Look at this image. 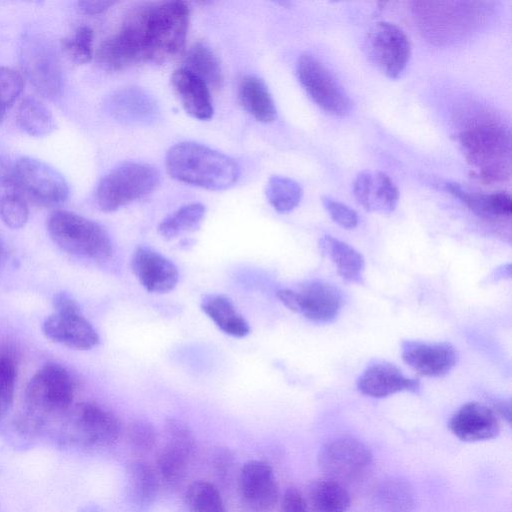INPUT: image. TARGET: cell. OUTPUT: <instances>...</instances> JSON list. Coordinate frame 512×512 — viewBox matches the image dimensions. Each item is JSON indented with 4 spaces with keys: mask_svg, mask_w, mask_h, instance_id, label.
Returning <instances> with one entry per match:
<instances>
[{
    "mask_svg": "<svg viewBox=\"0 0 512 512\" xmlns=\"http://www.w3.org/2000/svg\"><path fill=\"white\" fill-rule=\"evenodd\" d=\"M190 10L182 1L141 5L125 18L116 38L133 63H163L185 46Z\"/></svg>",
    "mask_w": 512,
    "mask_h": 512,
    "instance_id": "cell-1",
    "label": "cell"
},
{
    "mask_svg": "<svg viewBox=\"0 0 512 512\" xmlns=\"http://www.w3.org/2000/svg\"><path fill=\"white\" fill-rule=\"evenodd\" d=\"M166 168L177 181L208 190L227 189L240 176L232 158L196 142L172 146L166 155Z\"/></svg>",
    "mask_w": 512,
    "mask_h": 512,
    "instance_id": "cell-2",
    "label": "cell"
},
{
    "mask_svg": "<svg viewBox=\"0 0 512 512\" xmlns=\"http://www.w3.org/2000/svg\"><path fill=\"white\" fill-rule=\"evenodd\" d=\"M459 143L467 160L483 177L506 176L510 164V134L491 115L469 120L459 133Z\"/></svg>",
    "mask_w": 512,
    "mask_h": 512,
    "instance_id": "cell-3",
    "label": "cell"
},
{
    "mask_svg": "<svg viewBox=\"0 0 512 512\" xmlns=\"http://www.w3.org/2000/svg\"><path fill=\"white\" fill-rule=\"evenodd\" d=\"M74 390V381L63 366L46 364L30 379L21 413L44 431L72 406Z\"/></svg>",
    "mask_w": 512,
    "mask_h": 512,
    "instance_id": "cell-4",
    "label": "cell"
},
{
    "mask_svg": "<svg viewBox=\"0 0 512 512\" xmlns=\"http://www.w3.org/2000/svg\"><path fill=\"white\" fill-rule=\"evenodd\" d=\"M57 424L56 440L64 447H109L118 440L121 433L119 418L93 402L71 406Z\"/></svg>",
    "mask_w": 512,
    "mask_h": 512,
    "instance_id": "cell-5",
    "label": "cell"
},
{
    "mask_svg": "<svg viewBox=\"0 0 512 512\" xmlns=\"http://www.w3.org/2000/svg\"><path fill=\"white\" fill-rule=\"evenodd\" d=\"M47 228L53 242L67 253L96 261L112 256V242L106 230L84 216L55 211L48 219Z\"/></svg>",
    "mask_w": 512,
    "mask_h": 512,
    "instance_id": "cell-6",
    "label": "cell"
},
{
    "mask_svg": "<svg viewBox=\"0 0 512 512\" xmlns=\"http://www.w3.org/2000/svg\"><path fill=\"white\" fill-rule=\"evenodd\" d=\"M159 181V172L149 164H122L111 170L99 182L96 189L97 205L105 212L116 211L151 193Z\"/></svg>",
    "mask_w": 512,
    "mask_h": 512,
    "instance_id": "cell-7",
    "label": "cell"
},
{
    "mask_svg": "<svg viewBox=\"0 0 512 512\" xmlns=\"http://www.w3.org/2000/svg\"><path fill=\"white\" fill-rule=\"evenodd\" d=\"M20 62L26 78L47 98H54L63 88V72L55 46L40 35L26 36L20 46Z\"/></svg>",
    "mask_w": 512,
    "mask_h": 512,
    "instance_id": "cell-8",
    "label": "cell"
},
{
    "mask_svg": "<svg viewBox=\"0 0 512 512\" xmlns=\"http://www.w3.org/2000/svg\"><path fill=\"white\" fill-rule=\"evenodd\" d=\"M298 80L308 96L325 112L344 116L351 100L332 72L315 55L305 52L297 60Z\"/></svg>",
    "mask_w": 512,
    "mask_h": 512,
    "instance_id": "cell-9",
    "label": "cell"
},
{
    "mask_svg": "<svg viewBox=\"0 0 512 512\" xmlns=\"http://www.w3.org/2000/svg\"><path fill=\"white\" fill-rule=\"evenodd\" d=\"M364 50L370 62L389 78H398L407 67L411 46L401 28L386 21L374 23L364 38Z\"/></svg>",
    "mask_w": 512,
    "mask_h": 512,
    "instance_id": "cell-10",
    "label": "cell"
},
{
    "mask_svg": "<svg viewBox=\"0 0 512 512\" xmlns=\"http://www.w3.org/2000/svg\"><path fill=\"white\" fill-rule=\"evenodd\" d=\"M55 312L43 323L44 335L50 340L78 350H89L99 342L92 324L81 314L78 304L67 294L54 299Z\"/></svg>",
    "mask_w": 512,
    "mask_h": 512,
    "instance_id": "cell-11",
    "label": "cell"
},
{
    "mask_svg": "<svg viewBox=\"0 0 512 512\" xmlns=\"http://www.w3.org/2000/svg\"><path fill=\"white\" fill-rule=\"evenodd\" d=\"M277 297L291 311L319 324L334 321L343 303L340 291L321 280L307 281L296 290L281 289Z\"/></svg>",
    "mask_w": 512,
    "mask_h": 512,
    "instance_id": "cell-12",
    "label": "cell"
},
{
    "mask_svg": "<svg viewBox=\"0 0 512 512\" xmlns=\"http://www.w3.org/2000/svg\"><path fill=\"white\" fill-rule=\"evenodd\" d=\"M373 461L370 449L360 440L339 437L325 443L318 454V464L327 478L339 483L351 482L365 475Z\"/></svg>",
    "mask_w": 512,
    "mask_h": 512,
    "instance_id": "cell-13",
    "label": "cell"
},
{
    "mask_svg": "<svg viewBox=\"0 0 512 512\" xmlns=\"http://www.w3.org/2000/svg\"><path fill=\"white\" fill-rule=\"evenodd\" d=\"M14 171L24 194L38 205L57 206L69 197L70 189L62 174L41 160L21 157Z\"/></svg>",
    "mask_w": 512,
    "mask_h": 512,
    "instance_id": "cell-14",
    "label": "cell"
},
{
    "mask_svg": "<svg viewBox=\"0 0 512 512\" xmlns=\"http://www.w3.org/2000/svg\"><path fill=\"white\" fill-rule=\"evenodd\" d=\"M166 444L157 458V474L160 481L175 487L185 478L196 452V439L190 427L178 419L165 423Z\"/></svg>",
    "mask_w": 512,
    "mask_h": 512,
    "instance_id": "cell-15",
    "label": "cell"
},
{
    "mask_svg": "<svg viewBox=\"0 0 512 512\" xmlns=\"http://www.w3.org/2000/svg\"><path fill=\"white\" fill-rule=\"evenodd\" d=\"M238 487L242 503L251 512H271L278 501L276 477L264 461L246 462L240 470Z\"/></svg>",
    "mask_w": 512,
    "mask_h": 512,
    "instance_id": "cell-16",
    "label": "cell"
},
{
    "mask_svg": "<svg viewBox=\"0 0 512 512\" xmlns=\"http://www.w3.org/2000/svg\"><path fill=\"white\" fill-rule=\"evenodd\" d=\"M403 361L418 374L442 377L458 362V352L448 342L405 340L401 343Z\"/></svg>",
    "mask_w": 512,
    "mask_h": 512,
    "instance_id": "cell-17",
    "label": "cell"
},
{
    "mask_svg": "<svg viewBox=\"0 0 512 512\" xmlns=\"http://www.w3.org/2000/svg\"><path fill=\"white\" fill-rule=\"evenodd\" d=\"M449 429L458 439L478 442L493 439L500 432L496 411L479 402L462 405L450 418Z\"/></svg>",
    "mask_w": 512,
    "mask_h": 512,
    "instance_id": "cell-18",
    "label": "cell"
},
{
    "mask_svg": "<svg viewBox=\"0 0 512 512\" xmlns=\"http://www.w3.org/2000/svg\"><path fill=\"white\" fill-rule=\"evenodd\" d=\"M132 270L141 285L153 293L173 290L179 279L177 267L169 259L145 246L134 252Z\"/></svg>",
    "mask_w": 512,
    "mask_h": 512,
    "instance_id": "cell-19",
    "label": "cell"
},
{
    "mask_svg": "<svg viewBox=\"0 0 512 512\" xmlns=\"http://www.w3.org/2000/svg\"><path fill=\"white\" fill-rule=\"evenodd\" d=\"M353 194L365 210L383 214L393 212L399 200L396 185L380 171L359 172L353 181Z\"/></svg>",
    "mask_w": 512,
    "mask_h": 512,
    "instance_id": "cell-20",
    "label": "cell"
},
{
    "mask_svg": "<svg viewBox=\"0 0 512 512\" xmlns=\"http://www.w3.org/2000/svg\"><path fill=\"white\" fill-rule=\"evenodd\" d=\"M357 388L366 396L383 398L402 391L417 392L420 382L406 377L394 364L377 362L363 371L357 380Z\"/></svg>",
    "mask_w": 512,
    "mask_h": 512,
    "instance_id": "cell-21",
    "label": "cell"
},
{
    "mask_svg": "<svg viewBox=\"0 0 512 512\" xmlns=\"http://www.w3.org/2000/svg\"><path fill=\"white\" fill-rule=\"evenodd\" d=\"M106 108L114 119L126 124H149L159 115L154 98L136 87L115 91L108 97Z\"/></svg>",
    "mask_w": 512,
    "mask_h": 512,
    "instance_id": "cell-22",
    "label": "cell"
},
{
    "mask_svg": "<svg viewBox=\"0 0 512 512\" xmlns=\"http://www.w3.org/2000/svg\"><path fill=\"white\" fill-rule=\"evenodd\" d=\"M0 216L12 229L23 227L29 216L25 194L17 180L14 167L0 155Z\"/></svg>",
    "mask_w": 512,
    "mask_h": 512,
    "instance_id": "cell-23",
    "label": "cell"
},
{
    "mask_svg": "<svg viewBox=\"0 0 512 512\" xmlns=\"http://www.w3.org/2000/svg\"><path fill=\"white\" fill-rule=\"evenodd\" d=\"M171 82L189 115L199 120H208L213 116L209 86L203 80L181 67L174 71Z\"/></svg>",
    "mask_w": 512,
    "mask_h": 512,
    "instance_id": "cell-24",
    "label": "cell"
},
{
    "mask_svg": "<svg viewBox=\"0 0 512 512\" xmlns=\"http://www.w3.org/2000/svg\"><path fill=\"white\" fill-rule=\"evenodd\" d=\"M445 189L481 218L495 221L511 216V197L504 191L493 193L473 192L454 182L446 183Z\"/></svg>",
    "mask_w": 512,
    "mask_h": 512,
    "instance_id": "cell-25",
    "label": "cell"
},
{
    "mask_svg": "<svg viewBox=\"0 0 512 512\" xmlns=\"http://www.w3.org/2000/svg\"><path fill=\"white\" fill-rule=\"evenodd\" d=\"M160 479L155 468L144 461H134L127 467V493L131 503L145 509L154 503Z\"/></svg>",
    "mask_w": 512,
    "mask_h": 512,
    "instance_id": "cell-26",
    "label": "cell"
},
{
    "mask_svg": "<svg viewBox=\"0 0 512 512\" xmlns=\"http://www.w3.org/2000/svg\"><path fill=\"white\" fill-rule=\"evenodd\" d=\"M239 98L244 109L256 120L269 123L277 114L273 97L265 82L255 75H247L239 84Z\"/></svg>",
    "mask_w": 512,
    "mask_h": 512,
    "instance_id": "cell-27",
    "label": "cell"
},
{
    "mask_svg": "<svg viewBox=\"0 0 512 512\" xmlns=\"http://www.w3.org/2000/svg\"><path fill=\"white\" fill-rule=\"evenodd\" d=\"M319 246L331 258L342 278L351 282H362L365 260L360 252L330 235L323 236L319 240Z\"/></svg>",
    "mask_w": 512,
    "mask_h": 512,
    "instance_id": "cell-28",
    "label": "cell"
},
{
    "mask_svg": "<svg viewBox=\"0 0 512 512\" xmlns=\"http://www.w3.org/2000/svg\"><path fill=\"white\" fill-rule=\"evenodd\" d=\"M201 307L224 333L241 338L250 332L248 322L227 297L209 295L203 299Z\"/></svg>",
    "mask_w": 512,
    "mask_h": 512,
    "instance_id": "cell-29",
    "label": "cell"
},
{
    "mask_svg": "<svg viewBox=\"0 0 512 512\" xmlns=\"http://www.w3.org/2000/svg\"><path fill=\"white\" fill-rule=\"evenodd\" d=\"M309 502L313 512H346L351 500L342 483L325 478L311 483Z\"/></svg>",
    "mask_w": 512,
    "mask_h": 512,
    "instance_id": "cell-30",
    "label": "cell"
},
{
    "mask_svg": "<svg viewBox=\"0 0 512 512\" xmlns=\"http://www.w3.org/2000/svg\"><path fill=\"white\" fill-rule=\"evenodd\" d=\"M18 126L26 134L42 137L50 134L56 127L50 110L39 100L27 97L18 106L16 113Z\"/></svg>",
    "mask_w": 512,
    "mask_h": 512,
    "instance_id": "cell-31",
    "label": "cell"
},
{
    "mask_svg": "<svg viewBox=\"0 0 512 512\" xmlns=\"http://www.w3.org/2000/svg\"><path fill=\"white\" fill-rule=\"evenodd\" d=\"M183 68L199 77L208 86L218 87L222 82L220 62L213 51L202 42L190 47Z\"/></svg>",
    "mask_w": 512,
    "mask_h": 512,
    "instance_id": "cell-32",
    "label": "cell"
},
{
    "mask_svg": "<svg viewBox=\"0 0 512 512\" xmlns=\"http://www.w3.org/2000/svg\"><path fill=\"white\" fill-rule=\"evenodd\" d=\"M206 208L200 203L182 206L165 218L158 227L159 234L171 240L185 232L197 230L205 216Z\"/></svg>",
    "mask_w": 512,
    "mask_h": 512,
    "instance_id": "cell-33",
    "label": "cell"
},
{
    "mask_svg": "<svg viewBox=\"0 0 512 512\" xmlns=\"http://www.w3.org/2000/svg\"><path fill=\"white\" fill-rule=\"evenodd\" d=\"M301 186L291 178L272 176L266 186V197L272 207L280 213L295 209L302 198Z\"/></svg>",
    "mask_w": 512,
    "mask_h": 512,
    "instance_id": "cell-34",
    "label": "cell"
},
{
    "mask_svg": "<svg viewBox=\"0 0 512 512\" xmlns=\"http://www.w3.org/2000/svg\"><path fill=\"white\" fill-rule=\"evenodd\" d=\"M185 505L188 512H225L217 487L203 480L189 485L185 493Z\"/></svg>",
    "mask_w": 512,
    "mask_h": 512,
    "instance_id": "cell-35",
    "label": "cell"
},
{
    "mask_svg": "<svg viewBox=\"0 0 512 512\" xmlns=\"http://www.w3.org/2000/svg\"><path fill=\"white\" fill-rule=\"evenodd\" d=\"M16 364L12 357H0V425L8 415L14 399Z\"/></svg>",
    "mask_w": 512,
    "mask_h": 512,
    "instance_id": "cell-36",
    "label": "cell"
},
{
    "mask_svg": "<svg viewBox=\"0 0 512 512\" xmlns=\"http://www.w3.org/2000/svg\"><path fill=\"white\" fill-rule=\"evenodd\" d=\"M92 43V29L88 26H81L72 37L62 41V49L74 63L85 64L92 58Z\"/></svg>",
    "mask_w": 512,
    "mask_h": 512,
    "instance_id": "cell-37",
    "label": "cell"
},
{
    "mask_svg": "<svg viewBox=\"0 0 512 512\" xmlns=\"http://www.w3.org/2000/svg\"><path fill=\"white\" fill-rule=\"evenodd\" d=\"M22 90V76L11 68L0 66V122Z\"/></svg>",
    "mask_w": 512,
    "mask_h": 512,
    "instance_id": "cell-38",
    "label": "cell"
},
{
    "mask_svg": "<svg viewBox=\"0 0 512 512\" xmlns=\"http://www.w3.org/2000/svg\"><path fill=\"white\" fill-rule=\"evenodd\" d=\"M127 438L131 448L143 454L154 448L157 442V432L149 421L135 420L128 426Z\"/></svg>",
    "mask_w": 512,
    "mask_h": 512,
    "instance_id": "cell-39",
    "label": "cell"
},
{
    "mask_svg": "<svg viewBox=\"0 0 512 512\" xmlns=\"http://www.w3.org/2000/svg\"><path fill=\"white\" fill-rule=\"evenodd\" d=\"M386 505L396 510H408L413 504V495L407 483L398 480L387 482L381 488L380 494Z\"/></svg>",
    "mask_w": 512,
    "mask_h": 512,
    "instance_id": "cell-40",
    "label": "cell"
},
{
    "mask_svg": "<svg viewBox=\"0 0 512 512\" xmlns=\"http://www.w3.org/2000/svg\"><path fill=\"white\" fill-rule=\"evenodd\" d=\"M322 204L333 221L341 227L353 229L357 226L358 215L355 210L346 204L334 200L329 196L322 197Z\"/></svg>",
    "mask_w": 512,
    "mask_h": 512,
    "instance_id": "cell-41",
    "label": "cell"
},
{
    "mask_svg": "<svg viewBox=\"0 0 512 512\" xmlns=\"http://www.w3.org/2000/svg\"><path fill=\"white\" fill-rule=\"evenodd\" d=\"M234 465V457L231 451L225 447L217 448L212 456V466L217 478L225 482L229 479Z\"/></svg>",
    "mask_w": 512,
    "mask_h": 512,
    "instance_id": "cell-42",
    "label": "cell"
},
{
    "mask_svg": "<svg viewBox=\"0 0 512 512\" xmlns=\"http://www.w3.org/2000/svg\"><path fill=\"white\" fill-rule=\"evenodd\" d=\"M281 512H309L308 503L297 488L286 489L281 500Z\"/></svg>",
    "mask_w": 512,
    "mask_h": 512,
    "instance_id": "cell-43",
    "label": "cell"
},
{
    "mask_svg": "<svg viewBox=\"0 0 512 512\" xmlns=\"http://www.w3.org/2000/svg\"><path fill=\"white\" fill-rule=\"evenodd\" d=\"M115 1H79L77 3L79 11L87 15L100 14L109 9Z\"/></svg>",
    "mask_w": 512,
    "mask_h": 512,
    "instance_id": "cell-44",
    "label": "cell"
},
{
    "mask_svg": "<svg viewBox=\"0 0 512 512\" xmlns=\"http://www.w3.org/2000/svg\"><path fill=\"white\" fill-rule=\"evenodd\" d=\"M498 413L501 414L503 417L507 419L508 422H510L511 419V409L509 403H500L498 404L497 408ZM495 409V410H496Z\"/></svg>",
    "mask_w": 512,
    "mask_h": 512,
    "instance_id": "cell-45",
    "label": "cell"
},
{
    "mask_svg": "<svg viewBox=\"0 0 512 512\" xmlns=\"http://www.w3.org/2000/svg\"><path fill=\"white\" fill-rule=\"evenodd\" d=\"M79 512H105V511L97 505L90 504V505L81 507L79 509Z\"/></svg>",
    "mask_w": 512,
    "mask_h": 512,
    "instance_id": "cell-46",
    "label": "cell"
},
{
    "mask_svg": "<svg viewBox=\"0 0 512 512\" xmlns=\"http://www.w3.org/2000/svg\"><path fill=\"white\" fill-rule=\"evenodd\" d=\"M5 250L2 241L0 240V266L4 260Z\"/></svg>",
    "mask_w": 512,
    "mask_h": 512,
    "instance_id": "cell-47",
    "label": "cell"
}]
</instances>
